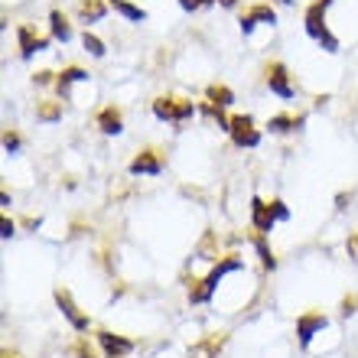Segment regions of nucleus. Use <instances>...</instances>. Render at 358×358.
<instances>
[{"label":"nucleus","instance_id":"23","mask_svg":"<svg viewBox=\"0 0 358 358\" xmlns=\"http://www.w3.org/2000/svg\"><path fill=\"white\" fill-rule=\"evenodd\" d=\"M208 3H215V0H179V7L186 10V13H192V10H202V7H208Z\"/></svg>","mask_w":358,"mask_h":358},{"label":"nucleus","instance_id":"32","mask_svg":"<svg viewBox=\"0 0 358 358\" xmlns=\"http://www.w3.org/2000/svg\"><path fill=\"white\" fill-rule=\"evenodd\" d=\"M320 3H326V7H329V3H332V0H320Z\"/></svg>","mask_w":358,"mask_h":358},{"label":"nucleus","instance_id":"20","mask_svg":"<svg viewBox=\"0 0 358 358\" xmlns=\"http://www.w3.org/2000/svg\"><path fill=\"white\" fill-rule=\"evenodd\" d=\"M251 241H255V251H257V257H261L264 271H273V267H277V261H273V251L267 248V235H257V231H255V238H251Z\"/></svg>","mask_w":358,"mask_h":358},{"label":"nucleus","instance_id":"1","mask_svg":"<svg viewBox=\"0 0 358 358\" xmlns=\"http://www.w3.org/2000/svg\"><path fill=\"white\" fill-rule=\"evenodd\" d=\"M228 271H241V261H238L235 255L222 257V261L212 267V273H208L206 280L192 283V287H189V300H192V303H208V300H212V293H215V287L222 283V277H225Z\"/></svg>","mask_w":358,"mask_h":358},{"label":"nucleus","instance_id":"6","mask_svg":"<svg viewBox=\"0 0 358 358\" xmlns=\"http://www.w3.org/2000/svg\"><path fill=\"white\" fill-rule=\"evenodd\" d=\"M52 300H56V306L62 310V316L69 320V326H72V329H78V332H85V329H88V316H85L82 310H78V303L72 300V293L62 290V287H56Z\"/></svg>","mask_w":358,"mask_h":358},{"label":"nucleus","instance_id":"14","mask_svg":"<svg viewBox=\"0 0 358 358\" xmlns=\"http://www.w3.org/2000/svg\"><path fill=\"white\" fill-rule=\"evenodd\" d=\"M76 82H88V72H85V69H78V66L62 69V72H59V78H56L59 94H69V88L76 85Z\"/></svg>","mask_w":358,"mask_h":358},{"label":"nucleus","instance_id":"11","mask_svg":"<svg viewBox=\"0 0 358 358\" xmlns=\"http://www.w3.org/2000/svg\"><path fill=\"white\" fill-rule=\"evenodd\" d=\"M326 329V316L322 313H303L296 320V336H300V345H310L316 332Z\"/></svg>","mask_w":358,"mask_h":358},{"label":"nucleus","instance_id":"7","mask_svg":"<svg viewBox=\"0 0 358 358\" xmlns=\"http://www.w3.org/2000/svg\"><path fill=\"white\" fill-rule=\"evenodd\" d=\"M251 225H255L257 235H271L273 225H277V212H273V202H264L261 196L251 199Z\"/></svg>","mask_w":358,"mask_h":358},{"label":"nucleus","instance_id":"21","mask_svg":"<svg viewBox=\"0 0 358 358\" xmlns=\"http://www.w3.org/2000/svg\"><path fill=\"white\" fill-rule=\"evenodd\" d=\"M62 117V108H59V101H43L36 108V121H59Z\"/></svg>","mask_w":358,"mask_h":358},{"label":"nucleus","instance_id":"22","mask_svg":"<svg viewBox=\"0 0 358 358\" xmlns=\"http://www.w3.org/2000/svg\"><path fill=\"white\" fill-rule=\"evenodd\" d=\"M82 43H85V49L92 52L94 59H104V43H101L98 36H94V33H88V29H85V36H82Z\"/></svg>","mask_w":358,"mask_h":358},{"label":"nucleus","instance_id":"4","mask_svg":"<svg viewBox=\"0 0 358 358\" xmlns=\"http://www.w3.org/2000/svg\"><path fill=\"white\" fill-rule=\"evenodd\" d=\"M228 134H231V143L241 147V150H255L257 143H261V131H257V124L251 114H235V117L228 121Z\"/></svg>","mask_w":358,"mask_h":358},{"label":"nucleus","instance_id":"28","mask_svg":"<svg viewBox=\"0 0 358 358\" xmlns=\"http://www.w3.org/2000/svg\"><path fill=\"white\" fill-rule=\"evenodd\" d=\"M273 212H277V218H290V208L283 206L280 199H273Z\"/></svg>","mask_w":358,"mask_h":358},{"label":"nucleus","instance_id":"13","mask_svg":"<svg viewBox=\"0 0 358 358\" xmlns=\"http://www.w3.org/2000/svg\"><path fill=\"white\" fill-rule=\"evenodd\" d=\"M17 39H20V56H23V59H29L33 52H43V49L49 46V39L36 36L29 27H20L17 29Z\"/></svg>","mask_w":358,"mask_h":358},{"label":"nucleus","instance_id":"18","mask_svg":"<svg viewBox=\"0 0 358 358\" xmlns=\"http://www.w3.org/2000/svg\"><path fill=\"white\" fill-rule=\"evenodd\" d=\"M108 3H111L117 13H124L131 23H143V20H147V10L137 7V3H131V0H108Z\"/></svg>","mask_w":358,"mask_h":358},{"label":"nucleus","instance_id":"19","mask_svg":"<svg viewBox=\"0 0 358 358\" xmlns=\"http://www.w3.org/2000/svg\"><path fill=\"white\" fill-rule=\"evenodd\" d=\"M206 94H208V104H218V108H228V104L235 101V92L228 85H208Z\"/></svg>","mask_w":358,"mask_h":358},{"label":"nucleus","instance_id":"12","mask_svg":"<svg viewBox=\"0 0 358 358\" xmlns=\"http://www.w3.org/2000/svg\"><path fill=\"white\" fill-rule=\"evenodd\" d=\"M98 131L108 134V137H117V134L124 131V114H121V108H114V104L101 108V111H98Z\"/></svg>","mask_w":358,"mask_h":358},{"label":"nucleus","instance_id":"5","mask_svg":"<svg viewBox=\"0 0 358 358\" xmlns=\"http://www.w3.org/2000/svg\"><path fill=\"white\" fill-rule=\"evenodd\" d=\"M264 76H267V88H271L277 98L290 101L293 94H296V88H293V82H290V72H287V66H283V62H267Z\"/></svg>","mask_w":358,"mask_h":358},{"label":"nucleus","instance_id":"33","mask_svg":"<svg viewBox=\"0 0 358 358\" xmlns=\"http://www.w3.org/2000/svg\"><path fill=\"white\" fill-rule=\"evenodd\" d=\"M280 3H290V0H280Z\"/></svg>","mask_w":358,"mask_h":358},{"label":"nucleus","instance_id":"26","mask_svg":"<svg viewBox=\"0 0 358 358\" xmlns=\"http://www.w3.org/2000/svg\"><path fill=\"white\" fill-rule=\"evenodd\" d=\"M355 303H358V296H345V300H342V316H352V313H355Z\"/></svg>","mask_w":358,"mask_h":358},{"label":"nucleus","instance_id":"16","mask_svg":"<svg viewBox=\"0 0 358 358\" xmlns=\"http://www.w3.org/2000/svg\"><path fill=\"white\" fill-rule=\"evenodd\" d=\"M49 29H52V39H59V43H69V39H72V27H69V20L62 10H52V13H49Z\"/></svg>","mask_w":358,"mask_h":358},{"label":"nucleus","instance_id":"10","mask_svg":"<svg viewBox=\"0 0 358 358\" xmlns=\"http://www.w3.org/2000/svg\"><path fill=\"white\" fill-rule=\"evenodd\" d=\"M94 336H98V345L104 349L108 358H124L134 352V342L124 339V336H114V332H108V329H98Z\"/></svg>","mask_w":358,"mask_h":358},{"label":"nucleus","instance_id":"30","mask_svg":"<svg viewBox=\"0 0 358 358\" xmlns=\"http://www.w3.org/2000/svg\"><path fill=\"white\" fill-rule=\"evenodd\" d=\"M218 3H222V7H235L238 0H218Z\"/></svg>","mask_w":358,"mask_h":358},{"label":"nucleus","instance_id":"17","mask_svg":"<svg viewBox=\"0 0 358 358\" xmlns=\"http://www.w3.org/2000/svg\"><path fill=\"white\" fill-rule=\"evenodd\" d=\"M300 124H303L300 114H296V117H293V114H273L271 121H267V127H271V134H293Z\"/></svg>","mask_w":358,"mask_h":358},{"label":"nucleus","instance_id":"2","mask_svg":"<svg viewBox=\"0 0 358 358\" xmlns=\"http://www.w3.org/2000/svg\"><path fill=\"white\" fill-rule=\"evenodd\" d=\"M306 33H310V39H316L326 52H336L339 49V39L329 33V27H326V3H320V0H313L310 10H306Z\"/></svg>","mask_w":358,"mask_h":358},{"label":"nucleus","instance_id":"27","mask_svg":"<svg viewBox=\"0 0 358 358\" xmlns=\"http://www.w3.org/2000/svg\"><path fill=\"white\" fill-rule=\"evenodd\" d=\"M0 225H3V238H7V241H10L13 235H17V225H13V222H10L7 215H3V222H0Z\"/></svg>","mask_w":358,"mask_h":358},{"label":"nucleus","instance_id":"3","mask_svg":"<svg viewBox=\"0 0 358 358\" xmlns=\"http://www.w3.org/2000/svg\"><path fill=\"white\" fill-rule=\"evenodd\" d=\"M153 114L160 121H170V124H186L192 114H196V104L186 101V98H173V94H160L153 101Z\"/></svg>","mask_w":358,"mask_h":358},{"label":"nucleus","instance_id":"15","mask_svg":"<svg viewBox=\"0 0 358 358\" xmlns=\"http://www.w3.org/2000/svg\"><path fill=\"white\" fill-rule=\"evenodd\" d=\"M108 13V0H78V17L85 23H98Z\"/></svg>","mask_w":358,"mask_h":358},{"label":"nucleus","instance_id":"24","mask_svg":"<svg viewBox=\"0 0 358 358\" xmlns=\"http://www.w3.org/2000/svg\"><path fill=\"white\" fill-rule=\"evenodd\" d=\"M3 147H7V153H17L20 150V147H23V141H20V137H17V134H3Z\"/></svg>","mask_w":358,"mask_h":358},{"label":"nucleus","instance_id":"9","mask_svg":"<svg viewBox=\"0 0 358 358\" xmlns=\"http://www.w3.org/2000/svg\"><path fill=\"white\" fill-rule=\"evenodd\" d=\"M131 176H160L163 173V157L157 150H143L131 160Z\"/></svg>","mask_w":358,"mask_h":358},{"label":"nucleus","instance_id":"8","mask_svg":"<svg viewBox=\"0 0 358 358\" xmlns=\"http://www.w3.org/2000/svg\"><path fill=\"white\" fill-rule=\"evenodd\" d=\"M273 23H277V13H273V7H267V3H257V7H251L248 13H241V33H245V36H251L255 27H273Z\"/></svg>","mask_w":358,"mask_h":358},{"label":"nucleus","instance_id":"29","mask_svg":"<svg viewBox=\"0 0 358 358\" xmlns=\"http://www.w3.org/2000/svg\"><path fill=\"white\" fill-rule=\"evenodd\" d=\"M33 82H36V85H49V82H52V72H36Z\"/></svg>","mask_w":358,"mask_h":358},{"label":"nucleus","instance_id":"31","mask_svg":"<svg viewBox=\"0 0 358 358\" xmlns=\"http://www.w3.org/2000/svg\"><path fill=\"white\" fill-rule=\"evenodd\" d=\"M3 358H20V355H17V352H3Z\"/></svg>","mask_w":358,"mask_h":358},{"label":"nucleus","instance_id":"25","mask_svg":"<svg viewBox=\"0 0 358 358\" xmlns=\"http://www.w3.org/2000/svg\"><path fill=\"white\" fill-rule=\"evenodd\" d=\"M72 352H76V355H78V358H94L92 345H88V342H85V339H78V342H76V349H72Z\"/></svg>","mask_w":358,"mask_h":358}]
</instances>
